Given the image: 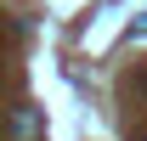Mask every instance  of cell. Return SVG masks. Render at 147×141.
I'll list each match as a JSON object with an SVG mask.
<instances>
[{"instance_id":"cell-1","label":"cell","mask_w":147,"mask_h":141,"mask_svg":"<svg viewBox=\"0 0 147 141\" xmlns=\"http://www.w3.org/2000/svg\"><path fill=\"white\" fill-rule=\"evenodd\" d=\"M40 136V113L34 107H17V113H11V141H34Z\"/></svg>"},{"instance_id":"cell-2","label":"cell","mask_w":147,"mask_h":141,"mask_svg":"<svg viewBox=\"0 0 147 141\" xmlns=\"http://www.w3.org/2000/svg\"><path fill=\"white\" fill-rule=\"evenodd\" d=\"M142 141H147V136H142Z\"/></svg>"}]
</instances>
